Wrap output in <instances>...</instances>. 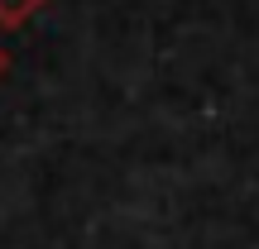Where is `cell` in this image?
<instances>
[{
	"label": "cell",
	"mask_w": 259,
	"mask_h": 249,
	"mask_svg": "<svg viewBox=\"0 0 259 249\" xmlns=\"http://www.w3.org/2000/svg\"><path fill=\"white\" fill-rule=\"evenodd\" d=\"M0 67H5V58H0Z\"/></svg>",
	"instance_id": "cell-2"
},
{
	"label": "cell",
	"mask_w": 259,
	"mask_h": 249,
	"mask_svg": "<svg viewBox=\"0 0 259 249\" xmlns=\"http://www.w3.org/2000/svg\"><path fill=\"white\" fill-rule=\"evenodd\" d=\"M34 5H38V0H0V19H10V24H15V19H24Z\"/></svg>",
	"instance_id": "cell-1"
}]
</instances>
